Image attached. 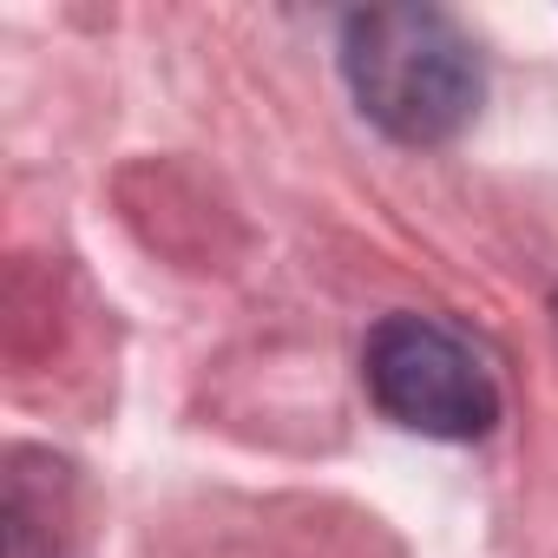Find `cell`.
<instances>
[{
    "label": "cell",
    "mask_w": 558,
    "mask_h": 558,
    "mask_svg": "<svg viewBox=\"0 0 558 558\" xmlns=\"http://www.w3.org/2000/svg\"><path fill=\"white\" fill-rule=\"evenodd\" d=\"M355 106L401 145H447L480 112V53L440 8H368L342 27Z\"/></svg>",
    "instance_id": "6da1fadb"
},
{
    "label": "cell",
    "mask_w": 558,
    "mask_h": 558,
    "mask_svg": "<svg viewBox=\"0 0 558 558\" xmlns=\"http://www.w3.org/2000/svg\"><path fill=\"white\" fill-rule=\"evenodd\" d=\"M362 381L388 421L427 440H480L499 421L486 362L434 316H388L362 349Z\"/></svg>",
    "instance_id": "7a4b0ae2"
}]
</instances>
